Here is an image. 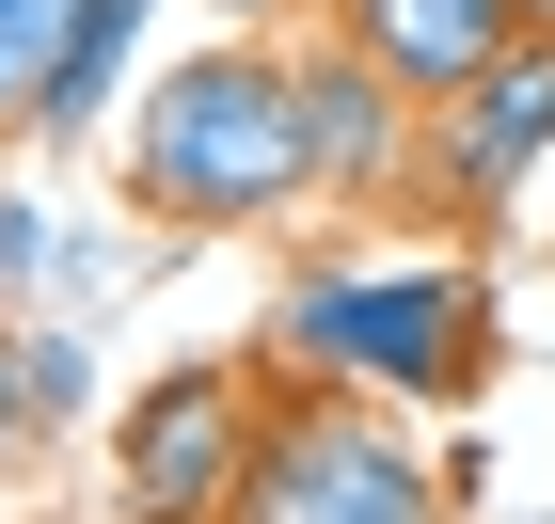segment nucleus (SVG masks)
I'll return each mask as SVG.
<instances>
[{
    "label": "nucleus",
    "instance_id": "nucleus-1",
    "mask_svg": "<svg viewBox=\"0 0 555 524\" xmlns=\"http://www.w3.org/2000/svg\"><path fill=\"white\" fill-rule=\"evenodd\" d=\"M128 191L159 222H270L318 191V159H301V95L286 64H255V48H207V64H175L159 95H143V128H128Z\"/></svg>",
    "mask_w": 555,
    "mask_h": 524
},
{
    "label": "nucleus",
    "instance_id": "nucleus-2",
    "mask_svg": "<svg viewBox=\"0 0 555 524\" xmlns=\"http://www.w3.org/2000/svg\"><path fill=\"white\" fill-rule=\"evenodd\" d=\"M476 349H492L476 270H318V286L286 303V366L365 382V397H444Z\"/></svg>",
    "mask_w": 555,
    "mask_h": 524
},
{
    "label": "nucleus",
    "instance_id": "nucleus-3",
    "mask_svg": "<svg viewBox=\"0 0 555 524\" xmlns=\"http://www.w3.org/2000/svg\"><path fill=\"white\" fill-rule=\"evenodd\" d=\"M238 524H444V477L397 445V413L301 397V413H270L255 477H238Z\"/></svg>",
    "mask_w": 555,
    "mask_h": 524
},
{
    "label": "nucleus",
    "instance_id": "nucleus-4",
    "mask_svg": "<svg viewBox=\"0 0 555 524\" xmlns=\"http://www.w3.org/2000/svg\"><path fill=\"white\" fill-rule=\"evenodd\" d=\"M255 382L238 366H175V382L128 397V430H112V493L128 524H238V477H255Z\"/></svg>",
    "mask_w": 555,
    "mask_h": 524
},
{
    "label": "nucleus",
    "instance_id": "nucleus-5",
    "mask_svg": "<svg viewBox=\"0 0 555 524\" xmlns=\"http://www.w3.org/2000/svg\"><path fill=\"white\" fill-rule=\"evenodd\" d=\"M428 143H444V191H461V207H508L524 175L555 159V33H524L492 80H461Z\"/></svg>",
    "mask_w": 555,
    "mask_h": 524
},
{
    "label": "nucleus",
    "instance_id": "nucleus-6",
    "mask_svg": "<svg viewBox=\"0 0 555 524\" xmlns=\"http://www.w3.org/2000/svg\"><path fill=\"white\" fill-rule=\"evenodd\" d=\"M349 48L397 95H461V80H492L524 48V0H349Z\"/></svg>",
    "mask_w": 555,
    "mask_h": 524
},
{
    "label": "nucleus",
    "instance_id": "nucleus-7",
    "mask_svg": "<svg viewBox=\"0 0 555 524\" xmlns=\"http://www.w3.org/2000/svg\"><path fill=\"white\" fill-rule=\"evenodd\" d=\"M286 95H301V159H318V191H382V175H397V80L365 64V48L286 64Z\"/></svg>",
    "mask_w": 555,
    "mask_h": 524
},
{
    "label": "nucleus",
    "instance_id": "nucleus-8",
    "mask_svg": "<svg viewBox=\"0 0 555 524\" xmlns=\"http://www.w3.org/2000/svg\"><path fill=\"white\" fill-rule=\"evenodd\" d=\"M80 397H95V349L64 318H0V477L80 430Z\"/></svg>",
    "mask_w": 555,
    "mask_h": 524
},
{
    "label": "nucleus",
    "instance_id": "nucleus-9",
    "mask_svg": "<svg viewBox=\"0 0 555 524\" xmlns=\"http://www.w3.org/2000/svg\"><path fill=\"white\" fill-rule=\"evenodd\" d=\"M128 48H143V0H80V33H64V64L33 95V143H80L112 112V80H128Z\"/></svg>",
    "mask_w": 555,
    "mask_h": 524
},
{
    "label": "nucleus",
    "instance_id": "nucleus-10",
    "mask_svg": "<svg viewBox=\"0 0 555 524\" xmlns=\"http://www.w3.org/2000/svg\"><path fill=\"white\" fill-rule=\"evenodd\" d=\"M0 286H64V303H112V255H95V239H64L48 207H16V191H0Z\"/></svg>",
    "mask_w": 555,
    "mask_h": 524
},
{
    "label": "nucleus",
    "instance_id": "nucleus-11",
    "mask_svg": "<svg viewBox=\"0 0 555 524\" xmlns=\"http://www.w3.org/2000/svg\"><path fill=\"white\" fill-rule=\"evenodd\" d=\"M64 33H80V0H0V128H33L48 64H64Z\"/></svg>",
    "mask_w": 555,
    "mask_h": 524
},
{
    "label": "nucleus",
    "instance_id": "nucleus-12",
    "mask_svg": "<svg viewBox=\"0 0 555 524\" xmlns=\"http://www.w3.org/2000/svg\"><path fill=\"white\" fill-rule=\"evenodd\" d=\"M222 16H238V0H222Z\"/></svg>",
    "mask_w": 555,
    "mask_h": 524
}]
</instances>
